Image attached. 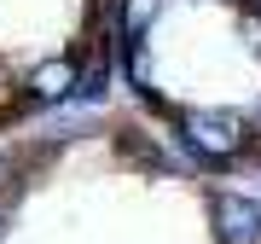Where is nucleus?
Masks as SVG:
<instances>
[{"label":"nucleus","instance_id":"obj_4","mask_svg":"<svg viewBox=\"0 0 261 244\" xmlns=\"http://www.w3.org/2000/svg\"><path fill=\"white\" fill-rule=\"evenodd\" d=\"M75 64H82V53L35 58V64L18 76V105H23V111H58V105H70V93H75Z\"/></svg>","mask_w":261,"mask_h":244},{"label":"nucleus","instance_id":"obj_7","mask_svg":"<svg viewBox=\"0 0 261 244\" xmlns=\"http://www.w3.org/2000/svg\"><path fill=\"white\" fill-rule=\"evenodd\" d=\"M6 111H23V105H18V87L0 76V116H6Z\"/></svg>","mask_w":261,"mask_h":244},{"label":"nucleus","instance_id":"obj_5","mask_svg":"<svg viewBox=\"0 0 261 244\" xmlns=\"http://www.w3.org/2000/svg\"><path fill=\"white\" fill-rule=\"evenodd\" d=\"M116 76H122V87H128L145 111H157V116L168 111V99L157 93V47H151V35H128L116 47Z\"/></svg>","mask_w":261,"mask_h":244},{"label":"nucleus","instance_id":"obj_6","mask_svg":"<svg viewBox=\"0 0 261 244\" xmlns=\"http://www.w3.org/2000/svg\"><path fill=\"white\" fill-rule=\"evenodd\" d=\"M238 47L250 53V64H261V12L255 6H238Z\"/></svg>","mask_w":261,"mask_h":244},{"label":"nucleus","instance_id":"obj_2","mask_svg":"<svg viewBox=\"0 0 261 244\" xmlns=\"http://www.w3.org/2000/svg\"><path fill=\"white\" fill-rule=\"evenodd\" d=\"M111 151L122 163H134L140 175H151V180H186L192 175V163L174 151V140L163 145V134H145L140 122H116L111 128Z\"/></svg>","mask_w":261,"mask_h":244},{"label":"nucleus","instance_id":"obj_9","mask_svg":"<svg viewBox=\"0 0 261 244\" xmlns=\"http://www.w3.org/2000/svg\"><path fill=\"white\" fill-rule=\"evenodd\" d=\"M238 6H255V12H261V0H238Z\"/></svg>","mask_w":261,"mask_h":244},{"label":"nucleus","instance_id":"obj_3","mask_svg":"<svg viewBox=\"0 0 261 244\" xmlns=\"http://www.w3.org/2000/svg\"><path fill=\"white\" fill-rule=\"evenodd\" d=\"M203 227H209V244H261V198L215 186L203 198Z\"/></svg>","mask_w":261,"mask_h":244},{"label":"nucleus","instance_id":"obj_10","mask_svg":"<svg viewBox=\"0 0 261 244\" xmlns=\"http://www.w3.org/2000/svg\"><path fill=\"white\" fill-rule=\"evenodd\" d=\"M221 6H238V0H221Z\"/></svg>","mask_w":261,"mask_h":244},{"label":"nucleus","instance_id":"obj_8","mask_svg":"<svg viewBox=\"0 0 261 244\" xmlns=\"http://www.w3.org/2000/svg\"><path fill=\"white\" fill-rule=\"evenodd\" d=\"M250 122H255V140H261V93H255V105H250Z\"/></svg>","mask_w":261,"mask_h":244},{"label":"nucleus","instance_id":"obj_1","mask_svg":"<svg viewBox=\"0 0 261 244\" xmlns=\"http://www.w3.org/2000/svg\"><path fill=\"white\" fill-rule=\"evenodd\" d=\"M163 122H168L174 151L192 163V175H238L244 163L261 157L250 111H232V105H168Z\"/></svg>","mask_w":261,"mask_h":244}]
</instances>
